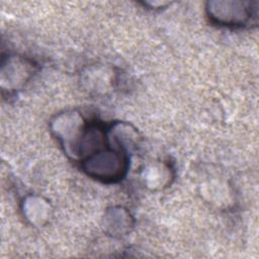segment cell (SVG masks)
Wrapping results in <instances>:
<instances>
[{
  "label": "cell",
  "instance_id": "cell-1",
  "mask_svg": "<svg viewBox=\"0 0 259 259\" xmlns=\"http://www.w3.org/2000/svg\"><path fill=\"white\" fill-rule=\"evenodd\" d=\"M81 163L89 176L103 182H116L127 171L128 156L122 147L111 148L109 145Z\"/></svg>",
  "mask_w": 259,
  "mask_h": 259
},
{
  "label": "cell",
  "instance_id": "cell-2",
  "mask_svg": "<svg viewBox=\"0 0 259 259\" xmlns=\"http://www.w3.org/2000/svg\"><path fill=\"white\" fill-rule=\"evenodd\" d=\"M256 8H252L251 2H209L206 8L209 18L220 24L227 26H242L256 15Z\"/></svg>",
  "mask_w": 259,
  "mask_h": 259
}]
</instances>
